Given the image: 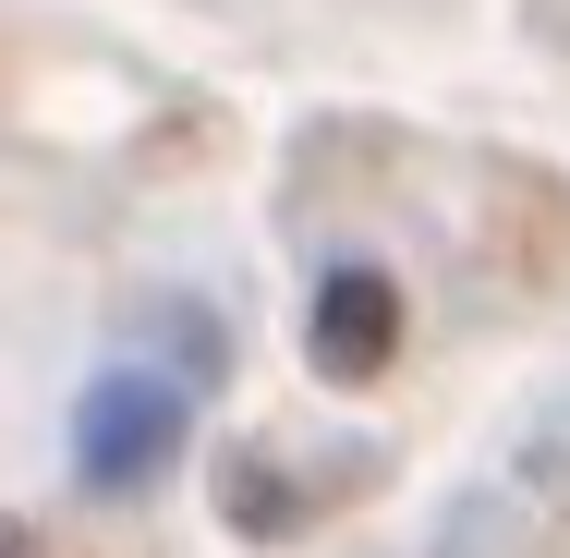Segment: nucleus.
<instances>
[{"label": "nucleus", "instance_id": "obj_1", "mask_svg": "<svg viewBox=\"0 0 570 558\" xmlns=\"http://www.w3.org/2000/svg\"><path fill=\"white\" fill-rule=\"evenodd\" d=\"M195 438V401L170 389V376H146V364H110V376H86V401H73V473L98 486V498H146L170 461Z\"/></svg>", "mask_w": 570, "mask_h": 558}, {"label": "nucleus", "instance_id": "obj_2", "mask_svg": "<svg viewBox=\"0 0 570 558\" xmlns=\"http://www.w3.org/2000/svg\"><path fill=\"white\" fill-rule=\"evenodd\" d=\"M389 352H401V280H389V267L316 280V304H304V364H316L328 389H364V376H389Z\"/></svg>", "mask_w": 570, "mask_h": 558}, {"label": "nucleus", "instance_id": "obj_3", "mask_svg": "<svg viewBox=\"0 0 570 558\" xmlns=\"http://www.w3.org/2000/svg\"><path fill=\"white\" fill-rule=\"evenodd\" d=\"M0 558H37V547H24V535H0Z\"/></svg>", "mask_w": 570, "mask_h": 558}]
</instances>
